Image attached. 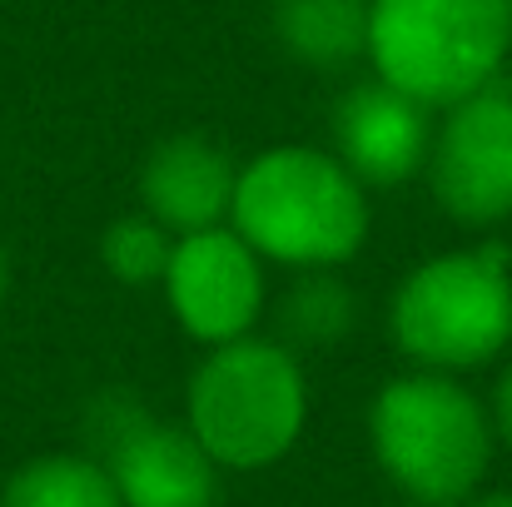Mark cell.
Instances as JSON below:
<instances>
[{"label":"cell","instance_id":"cell-4","mask_svg":"<svg viewBox=\"0 0 512 507\" xmlns=\"http://www.w3.org/2000/svg\"><path fill=\"white\" fill-rule=\"evenodd\" d=\"M309 388L299 358L264 338L214 343L189 378V433L219 468H269L304 428Z\"/></svg>","mask_w":512,"mask_h":507},{"label":"cell","instance_id":"cell-2","mask_svg":"<svg viewBox=\"0 0 512 507\" xmlns=\"http://www.w3.org/2000/svg\"><path fill=\"white\" fill-rule=\"evenodd\" d=\"M512 50V0H368V60L418 105L488 90Z\"/></svg>","mask_w":512,"mask_h":507},{"label":"cell","instance_id":"cell-7","mask_svg":"<svg viewBox=\"0 0 512 507\" xmlns=\"http://www.w3.org/2000/svg\"><path fill=\"white\" fill-rule=\"evenodd\" d=\"M428 174L438 204L458 224H498L512 214V95L478 90L448 105L428 145Z\"/></svg>","mask_w":512,"mask_h":507},{"label":"cell","instance_id":"cell-14","mask_svg":"<svg viewBox=\"0 0 512 507\" xmlns=\"http://www.w3.org/2000/svg\"><path fill=\"white\" fill-rule=\"evenodd\" d=\"M170 234L145 214V219H120V224H110L105 229V244H100V254H105V264H110V274L120 279V284H150V279H165V269H170Z\"/></svg>","mask_w":512,"mask_h":507},{"label":"cell","instance_id":"cell-16","mask_svg":"<svg viewBox=\"0 0 512 507\" xmlns=\"http://www.w3.org/2000/svg\"><path fill=\"white\" fill-rule=\"evenodd\" d=\"M473 507H512V493H493V498H478Z\"/></svg>","mask_w":512,"mask_h":507},{"label":"cell","instance_id":"cell-9","mask_svg":"<svg viewBox=\"0 0 512 507\" xmlns=\"http://www.w3.org/2000/svg\"><path fill=\"white\" fill-rule=\"evenodd\" d=\"M428 145V105L393 90L388 80H363L334 105V160L358 184H403L423 169Z\"/></svg>","mask_w":512,"mask_h":507},{"label":"cell","instance_id":"cell-5","mask_svg":"<svg viewBox=\"0 0 512 507\" xmlns=\"http://www.w3.org/2000/svg\"><path fill=\"white\" fill-rule=\"evenodd\" d=\"M393 338L433 373L498 358L512 338V254L478 244L418 264L393 299Z\"/></svg>","mask_w":512,"mask_h":507},{"label":"cell","instance_id":"cell-15","mask_svg":"<svg viewBox=\"0 0 512 507\" xmlns=\"http://www.w3.org/2000/svg\"><path fill=\"white\" fill-rule=\"evenodd\" d=\"M493 418H498V433L512 443V363L508 373L498 378V398H493Z\"/></svg>","mask_w":512,"mask_h":507},{"label":"cell","instance_id":"cell-8","mask_svg":"<svg viewBox=\"0 0 512 507\" xmlns=\"http://www.w3.org/2000/svg\"><path fill=\"white\" fill-rule=\"evenodd\" d=\"M174 319L199 343H234L254 329L264 309V274L259 254L224 224L179 234L165 269Z\"/></svg>","mask_w":512,"mask_h":507},{"label":"cell","instance_id":"cell-10","mask_svg":"<svg viewBox=\"0 0 512 507\" xmlns=\"http://www.w3.org/2000/svg\"><path fill=\"white\" fill-rule=\"evenodd\" d=\"M234 184H239L234 160L214 140H204V135H174V140H165L145 160V174H140L145 209H150V219L165 234L214 229L229 214V204H234Z\"/></svg>","mask_w":512,"mask_h":507},{"label":"cell","instance_id":"cell-17","mask_svg":"<svg viewBox=\"0 0 512 507\" xmlns=\"http://www.w3.org/2000/svg\"><path fill=\"white\" fill-rule=\"evenodd\" d=\"M5 289H10V264H5V249H0V304H5Z\"/></svg>","mask_w":512,"mask_h":507},{"label":"cell","instance_id":"cell-11","mask_svg":"<svg viewBox=\"0 0 512 507\" xmlns=\"http://www.w3.org/2000/svg\"><path fill=\"white\" fill-rule=\"evenodd\" d=\"M279 45L314 70L368 55V0H274Z\"/></svg>","mask_w":512,"mask_h":507},{"label":"cell","instance_id":"cell-1","mask_svg":"<svg viewBox=\"0 0 512 507\" xmlns=\"http://www.w3.org/2000/svg\"><path fill=\"white\" fill-rule=\"evenodd\" d=\"M234 234L279 264L334 269L358 254L368 234L363 189L334 155L284 145L239 169L234 184Z\"/></svg>","mask_w":512,"mask_h":507},{"label":"cell","instance_id":"cell-13","mask_svg":"<svg viewBox=\"0 0 512 507\" xmlns=\"http://www.w3.org/2000/svg\"><path fill=\"white\" fill-rule=\"evenodd\" d=\"M358 319V299L343 289L329 269H309L279 304V329L294 338V343H339Z\"/></svg>","mask_w":512,"mask_h":507},{"label":"cell","instance_id":"cell-12","mask_svg":"<svg viewBox=\"0 0 512 507\" xmlns=\"http://www.w3.org/2000/svg\"><path fill=\"white\" fill-rule=\"evenodd\" d=\"M0 507H125L105 463L100 458H70V453H50L25 463L5 493Z\"/></svg>","mask_w":512,"mask_h":507},{"label":"cell","instance_id":"cell-3","mask_svg":"<svg viewBox=\"0 0 512 507\" xmlns=\"http://www.w3.org/2000/svg\"><path fill=\"white\" fill-rule=\"evenodd\" d=\"M383 473L418 503H463L493 458V423L483 403L448 373H408L378 388L368 413Z\"/></svg>","mask_w":512,"mask_h":507},{"label":"cell","instance_id":"cell-6","mask_svg":"<svg viewBox=\"0 0 512 507\" xmlns=\"http://www.w3.org/2000/svg\"><path fill=\"white\" fill-rule=\"evenodd\" d=\"M90 438L125 507H214V458L189 428L150 418L130 393H100Z\"/></svg>","mask_w":512,"mask_h":507}]
</instances>
